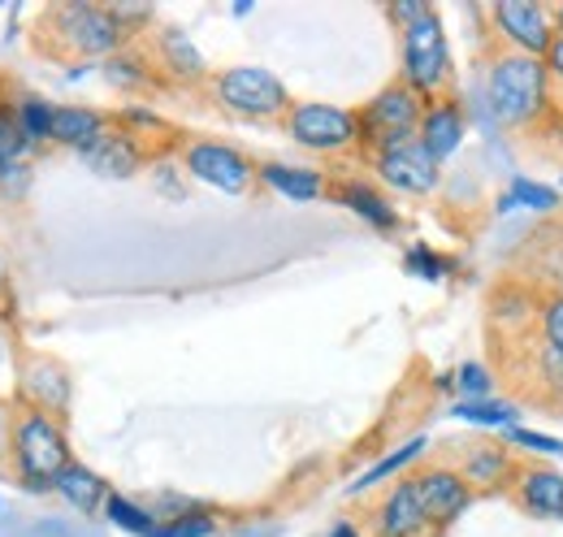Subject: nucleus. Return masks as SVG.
I'll list each match as a JSON object with an SVG mask.
<instances>
[{
	"mask_svg": "<svg viewBox=\"0 0 563 537\" xmlns=\"http://www.w3.org/2000/svg\"><path fill=\"white\" fill-rule=\"evenodd\" d=\"M486 109L498 127L507 131H529L538 127L555 96H551V78H547V62L542 57H525V53H507L498 48L486 62Z\"/></svg>",
	"mask_w": 563,
	"mask_h": 537,
	"instance_id": "1",
	"label": "nucleus"
},
{
	"mask_svg": "<svg viewBox=\"0 0 563 537\" xmlns=\"http://www.w3.org/2000/svg\"><path fill=\"white\" fill-rule=\"evenodd\" d=\"M9 447H13V469H18L26 490H53L57 476L74 464L70 438H66L62 420L48 416V412H35V407H26L13 420Z\"/></svg>",
	"mask_w": 563,
	"mask_h": 537,
	"instance_id": "2",
	"label": "nucleus"
},
{
	"mask_svg": "<svg viewBox=\"0 0 563 537\" xmlns=\"http://www.w3.org/2000/svg\"><path fill=\"white\" fill-rule=\"evenodd\" d=\"M399 83H408L421 100H438L451 87V44L438 9H424L412 26L399 31Z\"/></svg>",
	"mask_w": 563,
	"mask_h": 537,
	"instance_id": "3",
	"label": "nucleus"
},
{
	"mask_svg": "<svg viewBox=\"0 0 563 537\" xmlns=\"http://www.w3.org/2000/svg\"><path fill=\"white\" fill-rule=\"evenodd\" d=\"M212 100L243 122H282L290 113V91L274 69L265 66H230L209 78Z\"/></svg>",
	"mask_w": 563,
	"mask_h": 537,
	"instance_id": "4",
	"label": "nucleus"
},
{
	"mask_svg": "<svg viewBox=\"0 0 563 537\" xmlns=\"http://www.w3.org/2000/svg\"><path fill=\"white\" fill-rule=\"evenodd\" d=\"M48 26H53V40L82 62H109L126 48V31L122 22L109 13V4H91V0H70V4H57L48 13Z\"/></svg>",
	"mask_w": 563,
	"mask_h": 537,
	"instance_id": "5",
	"label": "nucleus"
},
{
	"mask_svg": "<svg viewBox=\"0 0 563 537\" xmlns=\"http://www.w3.org/2000/svg\"><path fill=\"white\" fill-rule=\"evenodd\" d=\"M429 100H421L408 83H386L360 113V147H368L373 156L386 152V147H399V143H412L421 131V113Z\"/></svg>",
	"mask_w": 563,
	"mask_h": 537,
	"instance_id": "6",
	"label": "nucleus"
},
{
	"mask_svg": "<svg viewBox=\"0 0 563 537\" xmlns=\"http://www.w3.org/2000/svg\"><path fill=\"white\" fill-rule=\"evenodd\" d=\"M290 143H299L312 156H343L360 147V122L352 109L325 105V100H295L290 113L282 118Z\"/></svg>",
	"mask_w": 563,
	"mask_h": 537,
	"instance_id": "7",
	"label": "nucleus"
},
{
	"mask_svg": "<svg viewBox=\"0 0 563 537\" xmlns=\"http://www.w3.org/2000/svg\"><path fill=\"white\" fill-rule=\"evenodd\" d=\"M486 18H490L498 44L507 53H525V57H547L555 35H560L551 4H538V0H498V4H490Z\"/></svg>",
	"mask_w": 563,
	"mask_h": 537,
	"instance_id": "8",
	"label": "nucleus"
},
{
	"mask_svg": "<svg viewBox=\"0 0 563 537\" xmlns=\"http://www.w3.org/2000/svg\"><path fill=\"white\" fill-rule=\"evenodd\" d=\"M183 174L221 196H247L256 183V165L239 147L217 143V139H191L183 147Z\"/></svg>",
	"mask_w": 563,
	"mask_h": 537,
	"instance_id": "9",
	"label": "nucleus"
},
{
	"mask_svg": "<svg viewBox=\"0 0 563 537\" xmlns=\"http://www.w3.org/2000/svg\"><path fill=\"white\" fill-rule=\"evenodd\" d=\"M373 169H377V178H382L390 191H399V196H433V191L442 187V165L424 152L417 139L377 152V156H373Z\"/></svg>",
	"mask_w": 563,
	"mask_h": 537,
	"instance_id": "10",
	"label": "nucleus"
},
{
	"mask_svg": "<svg viewBox=\"0 0 563 537\" xmlns=\"http://www.w3.org/2000/svg\"><path fill=\"white\" fill-rule=\"evenodd\" d=\"M412 485H417V498H421L433 534L446 529V525H455V520L473 507V490H468V481L455 472V464H429V469H421L412 476Z\"/></svg>",
	"mask_w": 563,
	"mask_h": 537,
	"instance_id": "11",
	"label": "nucleus"
},
{
	"mask_svg": "<svg viewBox=\"0 0 563 537\" xmlns=\"http://www.w3.org/2000/svg\"><path fill=\"white\" fill-rule=\"evenodd\" d=\"M373 537H433V525L417 498L412 476H399L373 503Z\"/></svg>",
	"mask_w": 563,
	"mask_h": 537,
	"instance_id": "12",
	"label": "nucleus"
},
{
	"mask_svg": "<svg viewBox=\"0 0 563 537\" xmlns=\"http://www.w3.org/2000/svg\"><path fill=\"white\" fill-rule=\"evenodd\" d=\"M464 134H468V113L460 109V100L438 96V100H429V105H424L417 143H421L438 165H442V161H451V156L464 147Z\"/></svg>",
	"mask_w": 563,
	"mask_h": 537,
	"instance_id": "13",
	"label": "nucleus"
},
{
	"mask_svg": "<svg viewBox=\"0 0 563 537\" xmlns=\"http://www.w3.org/2000/svg\"><path fill=\"white\" fill-rule=\"evenodd\" d=\"M516 507L529 512L533 520H563V472L547 464H525L511 481Z\"/></svg>",
	"mask_w": 563,
	"mask_h": 537,
	"instance_id": "14",
	"label": "nucleus"
},
{
	"mask_svg": "<svg viewBox=\"0 0 563 537\" xmlns=\"http://www.w3.org/2000/svg\"><path fill=\"white\" fill-rule=\"evenodd\" d=\"M78 161H82L91 174H100V178H135L143 169V143L135 134L109 127L91 147L78 152Z\"/></svg>",
	"mask_w": 563,
	"mask_h": 537,
	"instance_id": "15",
	"label": "nucleus"
},
{
	"mask_svg": "<svg viewBox=\"0 0 563 537\" xmlns=\"http://www.w3.org/2000/svg\"><path fill=\"white\" fill-rule=\"evenodd\" d=\"M455 472L468 481L473 494L477 490H503V485L516 481V456H511V447H498V442H473V447H464Z\"/></svg>",
	"mask_w": 563,
	"mask_h": 537,
	"instance_id": "16",
	"label": "nucleus"
},
{
	"mask_svg": "<svg viewBox=\"0 0 563 537\" xmlns=\"http://www.w3.org/2000/svg\"><path fill=\"white\" fill-rule=\"evenodd\" d=\"M256 183H265L269 191H278L282 200L290 204H312L330 196V183L321 169L312 165H286V161H265L256 165Z\"/></svg>",
	"mask_w": 563,
	"mask_h": 537,
	"instance_id": "17",
	"label": "nucleus"
},
{
	"mask_svg": "<svg viewBox=\"0 0 563 537\" xmlns=\"http://www.w3.org/2000/svg\"><path fill=\"white\" fill-rule=\"evenodd\" d=\"M156 66L178 83H205L209 78L205 53L191 44V35L183 26H161L156 31Z\"/></svg>",
	"mask_w": 563,
	"mask_h": 537,
	"instance_id": "18",
	"label": "nucleus"
},
{
	"mask_svg": "<svg viewBox=\"0 0 563 537\" xmlns=\"http://www.w3.org/2000/svg\"><path fill=\"white\" fill-rule=\"evenodd\" d=\"M22 395L31 399L35 412H48V416H62L70 407V373L53 360H35L26 373H22Z\"/></svg>",
	"mask_w": 563,
	"mask_h": 537,
	"instance_id": "19",
	"label": "nucleus"
},
{
	"mask_svg": "<svg viewBox=\"0 0 563 537\" xmlns=\"http://www.w3.org/2000/svg\"><path fill=\"white\" fill-rule=\"evenodd\" d=\"M334 200L343 204L347 212H355L364 226H373L377 234H390V230H399V208L386 200L373 183H360V178H347V183H339L334 187Z\"/></svg>",
	"mask_w": 563,
	"mask_h": 537,
	"instance_id": "20",
	"label": "nucleus"
},
{
	"mask_svg": "<svg viewBox=\"0 0 563 537\" xmlns=\"http://www.w3.org/2000/svg\"><path fill=\"white\" fill-rule=\"evenodd\" d=\"M104 131H109V118L100 109H87V105H57L53 109V143H62L70 152L91 147Z\"/></svg>",
	"mask_w": 563,
	"mask_h": 537,
	"instance_id": "21",
	"label": "nucleus"
},
{
	"mask_svg": "<svg viewBox=\"0 0 563 537\" xmlns=\"http://www.w3.org/2000/svg\"><path fill=\"white\" fill-rule=\"evenodd\" d=\"M66 503H70L74 512H82V516H96V512H104V503H109V485H104V476L96 469H87V464H70V469L57 476V485H53Z\"/></svg>",
	"mask_w": 563,
	"mask_h": 537,
	"instance_id": "22",
	"label": "nucleus"
},
{
	"mask_svg": "<svg viewBox=\"0 0 563 537\" xmlns=\"http://www.w3.org/2000/svg\"><path fill=\"white\" fill-rule=\"evenodd\" d=\"M421 456H424V438H412V442H404V447H395L390 456H382V460H377L373 469H368V472H360V476H355L352 494H364V490H373V485H382V481H390V476L399 481V472H404V469H412V464H417Z\"/></svg>",
	"mask_w": 563,
	"mask_h": 537,
	"instance_id": "23",
	"label": "nucleus"
},
{
	"mask_svg": "<svg viewBox=\"0 0 563 537\" xmlns=\"http://www.w3.org/2000/svg\"><path fill=\"white\" fill-rule=\"evenodd\" d=\"M455 420L464 425H477V429H511L516 425V403H503V399H460L451 407Z\"/></svg>",
	"mask_w": 563,
	"mask_h": 537,
	"instance_id": "24",
	"label": "nucleus"
},
{
	"mask_svg": "<svg viewBox=\"0 0 563 537\" xmlns=\"http://www.w3.org/2000/svg\"><path fill=\"white\" fill-rule=\"evenodd\" d=\"M104 516H109V525H113V529H122V534H131V537H156L161 534L156 512H147V507H140V503H131L126 494H109Z\"/></svg>",
	"mask_w": 563,
	"mask_h": 537,
	"instance_id": "25",
	"label": "nucleus"
},
{
	"mask_svg": "<svg viewBox=\"0 0 563 537\" xmlns=\"http://www.w3.org/2000/svg\"><path fill=\"white\" fill-rule=\"evenodd\" d=\"M35 143L22 134L18 118H13V105H0V183H9L13 174H22V156L31 152Z\"/></svg>",
	"mask_w": 563,
	"mask_h": 537,
	"instance_id": "26",
	"label": "nucleus"
},
{
	"mask_svg": "<svg viewBox=\"0 0 563 537\" xmlns=\"http://www.w3.org/2000/svg\"><path fill=\"white\" fill-rule=\"evenodd\" d=\"M507 208H525V212H555L560 208V191L547 187V183H533V178H511L507 196H503V212Z\"/></svg>",
	"mask_w": 563,
	"mask_h": 537,
	"instance_id": "27",
	"label": "nucleus"
},
{
	"mask_svg": "<svg viewBox=\"0 0 563 537\" xmlns=\"http://www.w3.org/2000/svg\"><path fill=\"white\" fill-rule=\"evenodd\" d=\"M104 78H109L118 91H143V87H152V66L143 62L140 53L122 48L118 57L104 62Z\"/></svg>",
	"mask_w": 563,
	"mask_h": 537,
	"instance_id": "28",
	"label": "nucleus"
},
{
	"mask_svg": "<svg viewBox=\"0 0 563 537\" xmlns=\"http://www.w3.org/2000/svg\"><path fill=\"white\" fill-rule=\"evenodd\" d=\"M53 109L57 105H48L40 96H26V100L13 105V118H18V127L31 143H53Z\"/></svg>",
	"mask_w": 563,
	"mask_h": 537,
	"instance_id": "29",
	"label": "nucleus"
},
{
	"mask_svg": "<svg viewBox=\"0 0 563 537\" xmlns=\"http://www.w3.org/2000/svg\"><path fill=\"white\" fill-rule=\"evenodd\" d=\"M490 313L498 326H511V330H516L520 321H529V313L538 317V304H533L520 286H498V295L490 299Z\"/></svg>",
	"mask_w": 563,
	"mask_h": 537,
	"instance_id": "30",
	"label": "nucleus"
},
{
	"mask_svg": "<svg viewBox=\"0 0 563 537\" xmlns=\"http://www.w3.org/2000/svg\"><path fill=\"white\" fill-rule=\"evenodd\" d=\"M538 342L563 355V295L551 291L538 299Z\"/></svg>",
	"mask_w": 563,
	"mask_h": 537,
	"instance_id": "31",
	"label": "nucleus"
},
{
	"mask_svg": "<svg viewBox=\"0 0 563 537\" xmlns=\"http://www.w3.org/2000/svg\"><path fill=\"white\" fill-rule=\"evenodd\" d=\"M451 377H455V391H460L464 399H494L490 364H482V360H468V364H460Z\"/></svg>",
	"mask_w": 563,
	"mask_h": 537,
	"instance_id": "32",
	"label": "nucleus"
},
{
	"mask_svg": "<svg viewBox=\"0 0 563 537\" xmlns=\"http://www.w3.org/2000/svg\"><path fill=\"white\" fill-rule=\"evenodd\" d=\"M503 434H507V447H516V451L547 456V460H560V456H563V438L538 434V429H520V425H511V429H503Z\"/></svg>",
	"mask_w": 563,
	"mask_h": 537,
	"instance_id": "33",
	"label": "nucleus"
},
{
	"mask_svg": "<svg viewBox=\"0 0 563 537\" xmlns=\"http://www.w3.org/2000/svg\"><path fill=\"white\" fill-rule=\"evenodd\" d=\"M404 268H408L412 277H421V282H442V277L451 273V261H446V256H438L433 248L417 243V248H408V252H404Z\"/></svg>",
	"mask_w": 563,
	"mask_h": 537,
	"instance_id": "34",
	"label": "nucleus"
},
{
	"mask_svg": "<svg viewBox=\"0 0 563 537\" xmlns=\"http://www.w3.org/2000/svg\"><path fill=\"white\" fill-rule=\"evenodd\" d=\"M217 520L209 512H191V516H178V520H161V534L156 537H212Z\"/></svg>",
	"mask_w": 563,
	"mask_h": 537,
	"instance_id": "35",
	"label": "nucleus"
},
{
	"mask_svg": "<svg viewBox=\"0 0 563 537\" xmlns=\"http://www.w3.org/2000/svg\"><path fill=\"white\" fill-rule=\"evenodd\" d=\"M538 377H542L547 395L563 399V355L551 351V347H542V342H538Z\"/></svg>",
	"mask_w": 563,
	"mask_h": 537,
	"instance_id": "36",
	"label": "nucleus"
},
{
	"mask_svg": "<svg viewBox=\"0 0 563 537\" xmlns=\"http://www.w3.org/2000/svg\"><path fill=\"white\" fill-rule=\"evenodd\" d=\"M122 131L135 134L140 139V131H169L152 109H140V105H131V109H122Z\"/></svg>",
	"mask_w": 563,
	"mask_h": 537,
	"instance_id": "37",
	"label": "nucleus"
},
{
	"mask_svg": "<svg viewBox=\"0 0 563 537\" xmlns=\"http://www.w3.org/2000/svg\"><path fill=\"white\" fill-rule=\"evenodd\" d=\"M109 13L122 22V31H126V35H135L140 26L152 22V9H143V4H109Z\"/></svg>",
	"mask_w": 563,
	"mask_h": 537,
	"instance_id": "38",
	"label": "nucleus"
},
{
	"mask_svg": "<svg viewBox=\"0 0 563 537\" xmlns=\"http://www.w3.org/2000/svg\"><path fill=\"white\" fill-rule=\"evenodd\" d=\"M542 62H547V78H551V96L563 100V35H555V44H551V53Z\"/></svg>",
	"mask_w": 563,
	"mask_h": 537,
	"instance_id": "39",
	"label": "nucleus"
},
{
	"mask_svg": "<svg viewBox=\"0 0 563 537\" xmlns=\"http://www.w3.org/2000/svg\"><path fill=\"white\" fill-rule=\"evenodd\" d=\"M424 9H429V4H421V0H395V4L386 9V13H390V22H395V26L404 31V26H412V22L421 18Z\"/></svg>",
	"mask_w": 563,
	"mask_h": 537,
	"instance_id": "40",
	"label": "nucleus"
},
{
	"mask_svg": "<svg viewBox=\"0 0 563 537\" xmlns=\"http://www.w3.org/2000/svg\"><path fill=\"white\" fill-rule=\"evenodd\" d=\"M156 183H161V191H169V196H183V191L174 187V165H156Z\"/></svg>",
	"mask_w": 563,
	"mask_h": 537,
	"instance_id": "41",
	"label": "nucleus"
},
{
	"mask_svg": "<svg viewBox=\"0 0 563 537\" xmlns=\"http://www.w3.org/2000/svg\"><path fill=\"white\" fill-rule=\"evenodd\" d=\"M325 537H368V534H364L360 525H352V520H339V525H334V529H330Z\"/></svg>",
	"mask_w": 563,
	"mask_h": 537,
	"instance_id": "42",
	"label": "nucleus"
},
{
	"mask_svg": "<svg viewBox=\"0 0 563 537\" xmlns=\"http://www.w3.org/2000/svg\"><path fill=\"white\" fill-rule=\"evenodd\" d=\"M551 18H555V31L563 35V4H555V9H551Z\"/></svg>",
	"mask_w": 563,
	"mask_h": 537,
	"instance_id": "43",
	"label": "nucleus"
},
{
	"mask_svg": "<svg viewBox=\"0 0 563 537\" xmlns=\"http://www.w3.org/2000/svg\"><path fill=\"white\" fill-rule=\"evenodd\" d=\"M555 282H560V286H555V291H560V295H563V268H560V277H555Z\"/></svg>",
	"mask_w": 563,
	"mask_h": 537,
	"instance_id": "44",
	"label": "nucleus"
},
{
	"mask_svg": "<svg viewBox=\"0 0 563 537\" xmlns=\"http://www.w3.org/2000/svg\"><path fill=\"white\" fill-rule=\"evenodd\" d=\"M0 286H4V277H0Z\"/></svg>",
	"mask_w": 563,
	"mask_h": 537,
	"instance_id": "45",
	"label": "nucleus"
}]
</instances>
